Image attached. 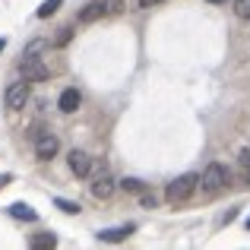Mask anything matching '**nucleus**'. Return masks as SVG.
<instances>
[{"mask_svg": "<svg viewBox=\"0 0 250 250\" xmlns=\"http://www.w3.org/2000/svg\"><path fill=\"white\" fill-rule=\"evenodd\" d=\"M200 190V174H193V171H187V174L174 177V181L168 184L165 190V200L171 203V206H181V203H187L190 196Z\"/></svg>", "mask_w": 250, "mask_h": 250, "instance_id": "1", "label": "nucleus"}, {"mask_svg": "<svg viewBox=\"0 0 250 250\" xmlns=\"http://www.w3.org/2000/svg\"><path fill=\"white\" fill-rule=\"evenodd\" d=\"M228 181H231V171L222 165V162H212V165L203 171L200 187H203V193H206V196H219L222 190L228 187Z\"/></svg>", "mask_w": 250, "mask_h": 250, "instance_id": "2", "label": "nucleus"}, {"mask_svg": "<svg viewBox=\"0 0 250 250\" xmlns=\"http://www.w3.org/2000/svg\"><path fill=\"white\" fill-rule=\"evenodd\" d=\"M29 95H32L29 80H25V83H10V85H6V92H3V104L10 111H22L25 102H29Z\"/></svg>", "mask_w": 250, "mask_h": 250, "instance_id": "3", "label": "nucleus"}, {"mask_svg": "<svg viewBox=\"0 0 250 250\" xmlns=\"http://www.w3.org/2000/svg\"><path fill=\"white\" fill-rule=\"evenodd\" d=\"M29 136H32V143H35V155L42 162L54 159L57 149H61V140H57L54 133H42V130H35V133H29Z\"/></svg>", "mask_w": 250, "mask_h": 250, "instance_id": "4", "label": "nucleus"}, {"mask_svg": "<svg viewBox=\"0 0 250 250\" xmlns=\"http://www.w3.org/2000/svg\"><path fill=\"white\" fill-rule=\"evenodd\" d=\"M108 13H111V0H89V3L76 13V19H80L83 25H89V22H98L102 16H108Z\"/></svg>", "mask_w": 250, "mask_h": 250, "instance_id": "5", "label": "nucleus"}, {"mask_svg": "<svg viewBox=\"0 0 250 250\" xmlns=\"http://www.w3.org/2000/svg\"><path fill=\"white\" fill-rule=\"evenodd\" d=\"M22 73H25L29 83L51 80V70H48V63H42V57H25V61H22Z\"/></svg>", "mask_w": 250, "mask_h": 250, "instance_id": "6", "label": "nucleus"}, {"mask_svg": "<svg viewBox=\"0 0 250 250\" xmlns=\"http://www.w3.org/2000/svg\"><path fill=\"white\" fill-rule=\"evenodd\" d=\"M136 231V225H117V228H102L98 231V241L102 244H121V241H127L130 234Z\"/></svg>", "mask_w": 250, "mask_h": 250, "instance_id": "7", "label": "nucleus"}, {"mask_svg": "<svg viewBox=\"0 0 250 250\" xmlns=\"http://www.w3.org/2000/svg\"><path fill=\"white\" fill-rule=\"evenodd\" d=\"M67 165H70V171H73L76 177H85V174H89V168H92V159L83 152V149H73V152L67 155Z\"/></svg>", "mask_w": 250, "mask_h": 250, "instance_id": "8", "label": "nucleus"}, {"mask_svg": "<svg viewBox=\"0 0 250 250\" xmlns=\"http://www.w3.org/2000/svg\"><path fill=\"white\" fill-rule=\"evenodd\" d=\"M111 193H114V181H111L108 171H102V174L95 177V184H92V196H95V200H108Z\"/></svg>", "mask_w": 250, "mask_h": 250, "instance_id": "9", "label": "nucleus"}, {"mask_svg": "<svg viewBox=\"0 0 250 250\" xmlns=\"http://www.w3.org/2000/svg\"><path fill=\"white\" fill-rule=\"evenodd\" d=\"M80 102H83V98H80V92H76V89H63L61 98H57V108H61L63 114H73V111L80 108Z\"/></svg>", "mask_w": 250, "mask_h": 250, "instance_id": "10", "label": "nucleus"}, {"mask_svg": "<svg viewBox=\"0 0 250 250\" xmlns=\"http://www.w3.org/2000/svg\"><path fill=\"white\" fill-rule=\"evenodd\" d=\"M10 215H13V219H19V222H35L38 219V212L29 206V203H13V206H10Z\"/></svg>", "mask_w": 250, "mask_h": 250, "instance_id": "11", "label": "nucleus"}, {"mask_svg": "<svg viewBox=\"0 0 250 250\" xmlns=\"http://www.w3.org/2000/svg\"><path fill=\"white\" fill-rule=\"evenodd\" d=\"M35 250H48V247H57V234H51V231H38L35 238L29 241Z\"/></svg>", "mask_w": 250, "mask_h": 250, "instance_id": "12", "label": "nucleus"}, {"mask_svg": "<svg viewBox=\"0 0 250 250\" xmlns=\"http://www.w3.org/2000/svg\"><path fill=\"white\" fill-rule=\"evenodd\" d=\"M238 168H241V177H244V184H250V146H244L238 152Z\"/></svg>", "mask_w": 250, "mask_h": 250, "instance_id": "13", "label": "nucleus"}, {"mask_svg": "<svg viewBox=\"0 0 250 250\" xmlns=\"http://www.w3.org/2000/svg\"><path fill=\"white\" fill-rule=\"evenodd\" d=\"M61 3H63V0H44V3L35 10V16H38V19H48L51 13H57V10H61Z\"/></svg>", "mask_w": 250, "mask_h": 250, "instance_id": "14", "label": "nucleus"}, {"mask_svg": "<svg viewBox=\"0 0 250 250\" xmlns=\"http://www.w3.org/2000/svg\"><path fill=\"white\" fill-rule=\"evenodd\" d=\"M121 187L127 190V193H140V190H143V181H140V177H124Z\"/></svg>", "mask_w": 250, "mask_h": 250, "instance_id": "15", "label": "nucleus"}, {"mask_svg": "<svg viewBox=\"0 0 250 250\" xmlns=\"http://www.w3.org/2000/svg\"><path fill=\"white\" fill-rule=\"evenodd\" d=\"M234 16H238V19H250V0H234Z\"/></svg>", "mask_w": 250, "mask_h": 250, "instance_id": "16", "label": "nucleus"}, {"mask_svg": "<svg viewBox=\"0 0 250 250\" xmlns=\"http://www.w3.org/2000/svg\"><path fill=\"white\" fill-rule=\"evenodd\" d=\"M44 48H48V42H42V38H38V42H32L29 48H25V54H22V57H38Z\"/></svg>", "mask_w": 250, "mask_h": 250, "instance_id": "17", "label": "nucleus"}, {"mask_svg": "<svg viewBox=\"0 0 250 250\" xmlns=\"http://www.w3.org/2000/svg\"><path fill=\"white\" fill-rule=\"evenodd\" d=\"M70 38H73V29H70V25H63V29H61V32H57V38H54V44H57V48H63V44H67V42H70Z\"/></svg>", "mask_w": 250, "mask_h": 250, "instance_id": "18", "label": "nucleus"}, {"mask_svg": "<svg viewBox=\"0 0 250 250\" xmlns=\"http://www.w3.org/2000/svg\"><path fill=\"white\" fill-rule=\"evenodd\" d=\"M57 203V209H63L67 215H76L80 212V203H70V200H54Z\"/></svg>", "mask_w": 250, "mask_h": 250, "instance_id": "19", "label": "nucleus"}, {"mask_svg": "<svg viewBox=\"0 0 250 250\" xmlns=\"http://www.w3.org/2000/svg\"><path fill=\"white\" fill-rule=\"evenodd\" d=\"M155 3H162V0H140V6H143V10H149V6H155Z\"/></svg>", "mask_w": 250, "mask_h": 250, "instance_id": "20", "label": "nucleus"}, {"mask_svg": "<svg viewBox=\"0 0 250 250\" xmlns=\"http://www.w3.org/2000/svg\"><path fill=\"white\" fill-rule=\"evenodd\" d=\"M10 181H13V174H0V190H3V187H6Z\"/></svg>", "mask_w": 250, "mask_h": 250, "instance_id": "21", "label": "nucleus"}, {"mask_svg": "<svg viewBox=\"0 0 250 250\" xmlns=\"http://www.w3.org/2000/svg\"><path fill=\"white\" fill-rule=\"evenodd\" d=\"M3 48H6V38H0V54H3Z\"/></svg>", "mask_w": 250, "mask_h": 250, "instance_id": "22", "label": "nucleus"}, {"mask_svg": "<svg viewBox=\"0 0 250 250\" xmlns=\"http://www.w3.org/2000/svg\"><path fill=\"white\" fill-rule=\"evenodd\" d=\"M209 3H228V0H209Z\"/></svg>", "mask_w": 250, "mask_h": 250, "instance_id": "23", "label": "nucleus"}, {"mask_svg": "<svg viewBox=\"0 0 250 250\" xmlns=\"http://www.w3.org/2000/svg\"><path fill=\"white\" fill-rule=\"evenodd\" d=\"M247 228H250V219H247Z\"/></svg>", "mask_w": 250, "mask_h": 250, "instance_id": "24", "label": "nucleus"}]
</instances>
